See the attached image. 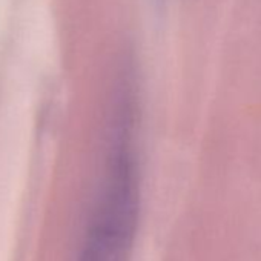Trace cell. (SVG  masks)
Listing matches in <instances>:
<instances>
[{
    "label": "cell",
    "instance_id": "obj_1",
    "mask_svg": "<svg viewBox=\"0 0 261 261\" xmlns=\"http://www.w3.org/2000/svg\"><path fill=\"white\" fill-rule=\"evenodd\" d=\"M133 124V106L124 95L114 124L103 195L80 261H129L139 215Z\"/></svg>",
    "mask_w": 261,
    "mask_h": 261
}]
</instances>
